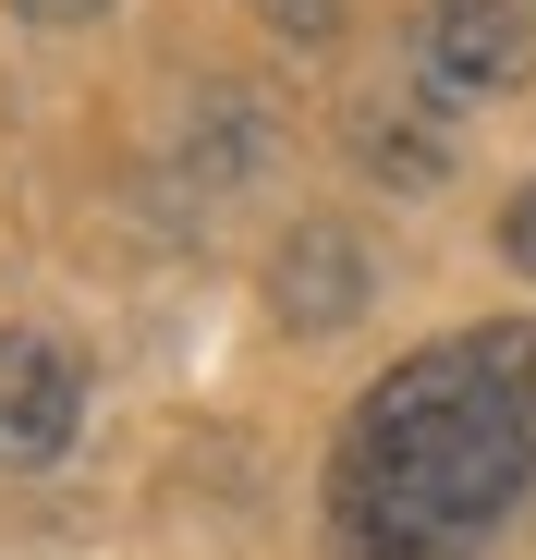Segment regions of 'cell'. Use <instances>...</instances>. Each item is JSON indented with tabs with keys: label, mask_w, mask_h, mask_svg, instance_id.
<instances>
[{
	"label": "cell",
	"mask_w": 536,
	"mask_h": 560,
	"mask_svg": "<svg viewBox=\"0 0 536 560\" xmlns=\"http://www.w3.org/2000/svg\"><path fill=\"white\" fill-rule=\"evenodd\" d=\"M536 488L524 329L403 353L329 451V560H476Z\"/></svg>",
	"instance_id": "obj_1"
},
{
	"label": "cell",
	"mask_w": 536,
	"mask_h": 560,
	"mask_svg": "<svg viewBox=\"0 0 536 560\" xmlns=\"http://www.w3.org/2000/svg\"><path fill=\"white\" fill-rule=\"evenodd\" d=\"M73 427H85V365H73V341H49V329H0V476L61 463Z\"/></svg>",
	"instance_id": "obj_2"
},
{
	"label": "cell",
	"mask_w": 536,
	"mask_h": 560,
	"mask_svg": "<svg viewBox=\"0 0 536 560\" xmlns=\"http://www.w3.org/2000/svg\"><path fill=\"white\" fill-rule=\"evenodd\" d=\"M415 85L427 98H500V85H524V13L512 0H427L415 13Z\"/></svg>",
	"instance_id": "obj_3"
},
{
	"label": "cell",
	"mask_w": 536,
	"mask_h": 560,
	"mask_svg": "<svg viewBox=\"0 0 536 560\" xmlns=\"http://www.w3.org/2000/svg\"><path fill=\"white\" fill-rule=\"evenodd\" d=\"M366 244H353L341 220H305L293 244H281V268H268V305H281L293 329H341V317H366Z\"/></svg>",
	"instance_id": "obj_4"
},
{
	"label": "cell",
	"mask_w": 536,
	"mask_h": 560,
	"mask_svg": "<svg viewBox=\"0 0 536 560\" xmlns=\"http://www.w3.org/2000/svg\"><path fill=\"white\" fill-rule=\"evenodd\" d=\"M353 147H366V171H378V183H403V196H427V183L452 171L427 122H391V110H353Z\"/></svg>",
	"instance_id": "obj_5"
},
{
	"label": "cell",
	"mask_w": 536,
	"mask_h": 560,
	"mask_svg": "<svg viewBox=\"0 0 536 560\" xmlns=\"http://www.w3.org/2000/svg\"><path fill=\"white\" fill-rule=\"evenodd\" d=\"M244 13H268L281 37H329V25H341V0H244Z\"/></svg>",
	"instance_id": "obj_6"
},
{
	"label": "cell",
	"mask_w": 536,
	"mask_h": 560,
	"mask_svg": "<svg viewBox=\"0 0 536 560\" xmlns=\"http://www.w3.org/2000/svg\"><path fill=\"white\" fill-rule=\"evenodd\" d=\"M500 256H512V268H536V183L500 208Z\"/></svg>",
	"instance_id": "obj_7"
},
{
	"label": "cell",
	"mask_w": 536,
	"mask_h": 560,
	"mask_svg": "<svg viewBox=\"0 0 536 560\" xmlns=\"http://www.w3.org/2000/svg\"><path fill=\"white\" fill-rule=\"evenodd\" d=\"M13 13H25V25H98L110 0H13Z\"/></svg>",
	"instance_id": "obj_8"
},
{
	"label": "cell",
	"mask_w": 536,
	"mask_h": 560,
	"mask_svg": "<svg viewBox=\"0 0 536 560\" xmlns=\"http://www.w3.org/2000/svg\"><path fill=\"white\" fill-rule=\"evenodd\" d=\"M524 402H536V329H524Z\"/></svg>",
	"instance_id": "obj_9"
}]
</instances>
